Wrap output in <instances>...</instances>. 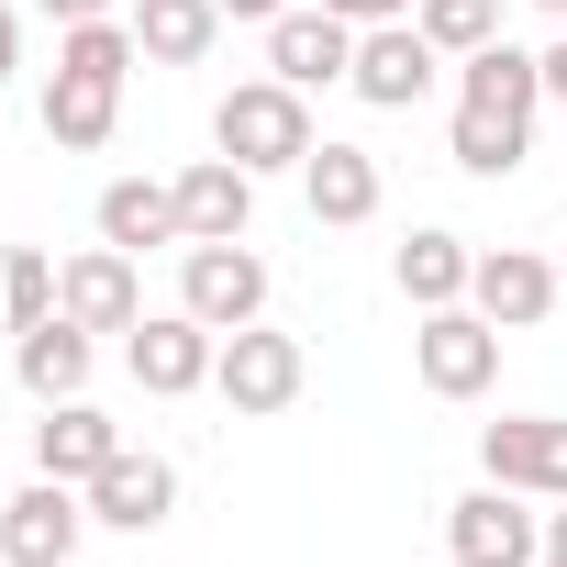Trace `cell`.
Here are the masks:
<instances>
[{"label": "cell", "instance_id": "18", "mask_svg": "<svg viewBox=\"0 0 567 567\" xmlns=\"http://www.w3.org/2000/svg\"><path fill=\"white\" fill-rule=\"evenodd\" d=\"M90 368H101V334H90V323H68V312H45L34 334H12V379H23L34 401H79V390H90Z\"/></svg>", "mask_w": 567, "mask_h": 567}, {"label": "cell", "instance_id": "23", "mask_svg": "<svg viewBox=\"0 0 567 567\" xmlns=\"http://www.w3.org/2000/svg\"><path fill=\"white\" fill-rule=\"evenodd\" d=\"M45 312H56V256L45 245H12V256H0V323L34 334Z\"/></svg>", "mask_w": 567, "mask_h": 567}, {"label": "cell", "instance_id": "3", "mask_svg": "<svg viewBox=\"0 0 567 567\" xmlns=\"http://www.w3.org/2000/svg\"><path fill=\"white\" fill-rule=\"evenodd\" d=\"M178 312H200L212 334L234 323H267V256L234 234V245H178Z\"/></svg>", "mask_w": 567, "mask_h": 567}, {"label": "cell", "instance_id": "19", "mask_svg": "<svg viewBox=\"0 0 567 567\" xmlns=\"http://www.w3.org/2000/svg\"><path fill=\"white\" fill-rule=\"evenodd\" d=\"M112 123H123V79H90V68H56V79H45V145H56V156L112 145Z\"/></svg>", "mask_w": 567, "mask_h": 567}, {"label": "cell", "instance_id": "17", "mask_svg": "<svg viewBox=\"0 0 567 567\" xmlns=\"http://www.w3.org/2000/svg\"><path fill=\"white\" fill-rule=\"evenodd\" d=\"M245 223H256V167H234V156L178 167V234L189 245H234Z\"/></svg>", "mask_w": 567, "mask_h": 567}, {"label": "cell", "instance_id": "27", "mask_svg": "<svg viewBox=\"0 0 567 567\" xmlns=\"http://www.w3.org/2000/svg\"><path fill=\"white\" fill-rule=\"evenodd\" d=\"M12 68H23V12L0 0V90H12Z\"/></svg>", "mask_w": 567, "mask_h": 567}, {"label": "cell", "instance_id": "24", "mask_svg": "<svg viewBox=\"0 0 567 567\" xmlns=\"http://www.w3.org/2000/svg\"><path fill=\"white\" fill-rule=\"evenodd\" d=\"M412 23L445 56H478V45H501V0H412Z\"/></svg>", "mask_w": 567, "mask_h": 567}, {"label": "cell", "instance_id": "26", "mask_svg": "<svg viewBox=\"0 0 567 567\" xmlns=\"http://www.w3.org/2000/svg\"><path fill=\"white\" fill-rule=\"evenodd\" d=\"M323 12H346V23L368 34V23H401V12H412V0H323Z\"/></svg>", "mask_w": 567, "mask_h": 567}, {"label": "cell", "instance_id": "11", "mask_svg": "<svg viewBox=\"0 0 567 567\" xmlns=\"http://www.w3.org/2000/svg\"><path fill=\"white\" fill-rule=\"evenodd\" d=\"M456 112H467V123H501V134H534V112H545V68L501 34V45L456 56Z\"/></svg>", "mask_w": 567, "mask_h": 567}, {"label": "cell", "instance_id": "16", "mask_svg": "<svg viewBox=\"0 0 567 567\" xmlns=\"http://www.w3.org/2000/svg\"><path fill=\"white\" fill-rule=\"evenodd\" d=\"M301 200H312V223H334V234H357V223H379V156L368 145H312L301 156Z\"/></svg>", "mask_w": 567, "mask_h": 567}, {"label": "cell", "instance_id": "4", "mask_svg": "<svg viewBox=\"0 0 567 567\" xmlns=\"http://www.w3.org/2000/svg\"><path fill=\"white\" fill-rule=\"evenodd\" d=\"M79 534H90V489L79 478H45L34 467V489L0 501V567H68Z\"/></svg>", "mask_w": 567, "mask_h": 567}, {"label": "cell", "instance_id": "29", "mask_svg": "<svg viewBox=\"0 0 567 567\" xmlns=\"http://www.w3.org/2000/svg\"><path fill=\"white\" fill-rule=\"evenodd\" d=\"M290 0H223V23H278Z\"/></svg>", "mask_w": 567, "mask_h": 567}, {"label": "cell", "instance_id": "20", "mask_svg": "<svg viewBox=\"0 0 567 567\" xmlns=\"http://www.w3.org/2000/svg\"><path fill=\"white\" fill-rule=\"evenodd\" d=\"M123 23H134L145 68H200L223 34V0H123Z\"/></svg>", "mask_w": 567, "mask_h": 567}, {"label": "cell", "instance_id": "22", "mask_svg": "<svg viewBox=\"0 0 567 567\" xmlns=\"http://www.w3.org/2000/svg\"><path fill=\"white\" fill-rule=\"evenodd\" d=\"M101 245H123V256L189 245V234H178V178H112V189H101Z\"/></svg>", "mask_w": 567, "mask_h": 567}, {"label": "cell", "instance_id": "31", "mask_svg": "<svg viewBox=\"0 0 567 567\" xmlns=\"http://www.w3.org/2000/svg\"><path fill=\"white\" fill-rule=\"evenodd\" d=\"M534 12H556V23H567V0H534Z\"/></svg>", "mask_w": 567, "mask_h": 567}, {"label": "cell", "instance_id": "2", "mask_svg": "<svg viewBox=\"0 0 567 567\" xmlns=\"http://www.w3.org/2000/svg\"><path fill=\"white\" fill-rule=\"evenodd\" d=\"M412 368H423L434 401H478V390L501 379V323H489L478 301H445V312L412 323Z\"/></svg>", "mask_w": 567, "mask_h": 567}, {"label": "cell", "instance_id": "7", "mask_svg": "<svg viewBox=\"0 0 567 567\" xmlns=\"http://www.w3.org/2000/svg\"><path fill=\"white\" fill-rule=\"evenodd\" d=\"M212 357H223V334H212L200 312H145V323L123 334V368H134V390H156V401L212 390Z\"/></svg>", "mask_w": 567, "mask_h": 567}, {"label": "cell", "instance_id": "1", "mask_svg": "<svg viewBox=\"0 0 567 567\" xmlns=\"http://www.w3.org/2000/svg\"><path fill=\"white\" fill-rule=\"evenodd\" d=\"M212 145L234 156V167H301L323 134H312V90H290V79H234L223 101H212Z\"/></svg>", "mask_w": 567, "mask_h": 567}, {"label": "cell", "instance_id": "8", "mask_svg": "<svg viewBox=\"0 0 567 567\" xmlns=\"http://www.w3.org/2000/svg\"><path fill=\"white\" fill-rule=\"evenodd\" d=\"M267 79H290V90H346V79H357V23L323 12V0H290V12L267 23Z\"/></svg>", "mask_w": 567, "mask_h": 567}, {"label": "cell", "instance_id": "10", "mask_svg": "<svg viewBox=\"0 0 567 567\" xmlns=\"http://www.w3.org/2000/svg\"><path fill=\"white\" fill-rule=\"evenodd\" d=\"M467 301H478L501 334H534V323L567 301V278H556V256H534V245H478V267H467Z\"/></svg>", "mask_w": 567, "mask_h": 567}, {"label": "cell", "instance_id": "12", "mask_svg": "<svg viewBox=\"0 0 567 567\" xmlns=\"http://www.w3.org/2000/svg\"><path fill=\"white\" fill-rule=\"evenodd\" d=\"M478 467L523 501H567V412H512L478 434Z\"/></svg>", "mask_w": 567, "mask_h": 567}, {"label": "cell", "instance_id": "25", "mask_svg": "<svg viewBox=\"0 0 567 567\" xmlns=\"http://www.w3.org/2000/svg\"><path fill=\"white\" fill-rule=\"evenodd\" d=\"M34 12H45V23L68 34V23H112V12H123V0H34Z\"/></svg>", "mask_w": 567, "mask_h": 567}, {"label": "cell", "instance_id": "5", "mask_svg": "<svg viewBox=\"0 0 567 567\" xmlns=\"http://www.w3.org/2000/svg\"><path fill=\"white\" fill-rule=\"evenodd\" d=\"M445 545H456V567H545V512H523V489L478 478L445 512Z\"/></svg>", "mask_w": 567, "mask_h": 567}, {"label": "cell", "instance_id": "9", "mask_svg": "<svg viewBox=\"0 0 567 567\" xmlns=\"http://www.w3.org/2000/svg\"><path fill=\"white\" fill-rule=\"evenodd\" d=\"M301 334H267V323H234L223 334V357H212V390L234 401V412H290L301 401Z\"/></svg>", "mask_w": 567, "mask_h": 567}, {"label": "cell", "instance_id": "14", "mask_svg": "<svg viewBox=\"0 0 567 567\" xmlns=\"http://www.w3.org/2000/svg\"><path fill=\"white\" fill-rule=\"evenodd\" d=\"M178 512V467L156 456V445H123L101 478H90V523H112V534H156Z\"/></svg>", "mask_w": 567, "mask_h": 567}, {"label": "cell", "instance_id": "21", "mask_svg": "<svg viewBox=\"0 0 567 567\" xmlns=\"http://www.w3.org/2000/svg\"><path fill=\"white\" fill-rule=\"evenodd\" d=\"M467 267H478V245H467V234H445V223H423V234L390 256V278H401V301H412V312L467 301Z\"/></svg>", "mask_w": 567, "mask_h": 567}, {"label": "cell", "instance_id": "13", "mask_svg": "<svg viewBox=\"0 0 567 567\" xmlns=\"http://www.w3.org/2000/svg\"><path fill=\"white\" fill-rule=\"evenodd\" d=\"M56 312L90 323V334H134V323H145V278H134V256H123V245H79V256L56 267Z\"/></svg>", "mask_w": 567, "mask_h": 567}, {"label": "cell", "instance_id": "32", "mask_svg": "<svg viewBox=\"0 0 567 567\" xmlns=\"http://www.w3.org/2000/svg\"><path fill=\"white\" fill-rule=\"evenodd\" d=\"M556 278H567V256H556Z\"/></svg>", "mask_w": 567, "mask_h": 567}, {"label": "cell", "instance_id": "15", "mask_svg": "<svg viewBox=\"0 0 567 567\" xmlns=\"http://www.w3.org/2000/svg\"><path fill=\"white\" fill-rule=\"evenodd\" d=\"M112 456H123V423H112L90 390H79V401H45V423H34V467H45V478H79V489H90Z\"/></svg>", "mask_w": 567, "mask_h": 567}, {"label": "cell", "instance_id": "6", "mask_svg": "<svg viewBox=\"0 0 567 567\" xmlns=\"http://www.w3.org/2000/svg\"><path fill=\"white\" fill-rule=\"evenodd\" d=\"M434 68H456V56L401 12V23H368V34H357V79H346V90H357L368 112H412V101L434 90Z\"/></svg>", "mask_w": 567, "mask_h": 567}, {"label": "cell", "instance_id": "30", "mask_svg": "<svg viewBox=\"0 0 567 567\" xmlns=\"http://www.w3.org/2000/svg\"><path fill=\"white\" fill-rule=\"evenodd\" d=\"M545 567H567V501L545 512Z\"/></svg>", "mask_w": 567, "mask_h": 567}, {"label": "cell", "instance_id": "28", "mask_svg": "<svg viewBox=\"0 0 567 567\" xmlns=\"http://www.w3.org/2000/svg\"><path fill=\"white\" fill-rule=\"evenodd\" d=\"M534 68H545V101H567V34H556V45H545Z\"/></svg>", "mask_w": 567, "mask_h": 567}]
</instances>
